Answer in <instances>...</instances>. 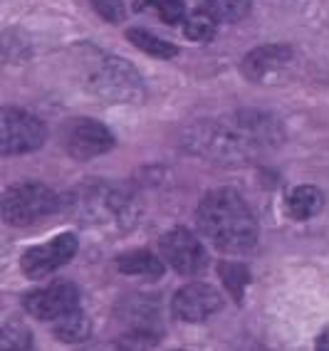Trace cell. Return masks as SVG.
<instances>
[{
  "instance_id": "cell-1",
  "label": "cell",
  "mask_w": 329,
  "mask_h": 351,
  "mask_svg": "<svg viewBox=\"0 0 329 351\" xmlns=\"http://www.w3.org/2000/svg\"><path fill=\"white\" fill-rule=\"evenodd\" d=\"M203 238L223 252H247L258 243V220L238 191L215 189L203 195L196 210Z\"/></svg>"
},
{
  "instance_id": "cell-2",
  "label": "cell",
  "mask_w": 329,
  "mask_h": 351,
  "mask_svg": "<svg viewBox=\"0 0 329 351\" xmlns=\"http://www.w3.org/2000/svg\"><path fill=\"white\" fill-rule=\"evenodd\" d=\"M181 146L191 156L215 166H243L260 154L258 141L235 112L228 119H201L181 132Z\"/></svg>"
},
{
  "instance_id": "cell-3",
  "label": "cell",
  "mask_w": 329,
  "mask_h": 351,
  "mask_svg": "<svg viewBox=\"0 0 329 351\" xmlns=\"http://www.w3.org/2000/svg\"><path fill=\"white\" fill-rule=\"evenodd\" d=\"M80 80L89 95L104 101L136 104V101H144L146 97L144 80L134 69V64L101 50H95L89 57H84Z\"/></svg>"
},
{
  "instance_id": "cell-4",
  "label": "cell",
  "mask_w": 329,
  "mask_h": 351,
  "mask_svg": "<svg viewBox=\"0 0 329 351\" xmlns=\"http://www.w3.org/2000/svg\"><path fill=\"white\" fill-rule=\"evenodd\" d=\"M129 208V193L107 181H87L70 193V210L84 223H117Z\"/></svg>"
},
{
  "instance_id": "cell-5",
  "label": "cell",
  "mask_w": 329,
  "mask_h": 351,
  "mask_svg": "<svg viewBox=\"0 0 329 351\" xmlns=\"http://www.w3.org/2000/svg\"><path fill=\"white\" fill-rule=\"evenodd\" d=\"M62 201L60 195L42 183H18L3 193V218L10 226L25 228L58 213Z\"/></svg>"
},
{
  "instance_id": "cell-6",
  "label": "cell",
  "mask_w": 329,
  "mask_h": 351,
  "mask_svg": "<svg viewBox=\"0 0 329 351\" xmlns=\"http://www.w3.org/2000/svg\"><path fill=\"white\" fill-rule=\"evenodd\" d=\"M47 138V126L25 109L5 107L0 112V151L5 156L38 151Z\"/></svg>"
},
{
  "instance_id": "cell-7",
  "label": "cell",
  "mask_w": 329,
  "mask_h": 351,
  "mask_svg": "<svg viewBox=\"0 0 329 351\" xmlns=\"http://www.w3.org/2000/svg\"><path fill=\"white\" fill-rule=\"evenodd\" d=\"M60 138H62L64 151L77 161H89V158L101 156V154L114 149L117 144L114 134L109 132L107 126L95 119H87V117L64 121Z\"/></svg>"
},
{
  "instance_id": "cell-8",
  "label": "cell",
  "mask_w": 329,
  "mask_h": 351,
  "mask_svg": "<svg viewBox=\"0 0 329 351\" xmlns=\"http://www.w3.org/2000/svg\"><path fill=\"white\" fill-rule=\"evenodd\" d=\"M117 317L134 344H154L161 337V312L154 297L134 295L117 304Z\"/></svg>"
},
{
  "instance_id": "cell-9",
  "label": "cell",
  "mask_w": 329,
  "mask_h": 351,
  "mask_svg": "<svg viewBox=\"0 0 329 351\" xmlns=\"http://www.w3.org/2000/svg\"><path fill=\"white\" fill-rule=\"evenodd\" d=\"M158 252L181 275H198L208 265V252L201 245V240L186 228H173L158 240Z\"/></svg>"
},
{
  "instance_id": "cell-10",
  "label": "cell",
  "mask_w": 329,
  "mask_h": 351,
  "mask_svg": "<svg viewBox=\"0 0 329 351\" xmlns=\"http://www.w3.org/2000/svg\"><path fill=\"white\" fill-rule=\"evenodd\" d=\"M23 304H25V309L35 319L58 322L80 309V304H82V292L72 282H52L50 287L35 289V292L25 295Z\"/></svg>"
},
{
  "instance_id": "cell-11",
  "label": "cell",
  "mask_w": 329,
  "mask_h": 351,
  "mask_svg": "<svg viewBox=\"0 0 329 351\" xmlns=\"http://www.w3.org/2000/svg\"><path fill=\"white\" fill-rule=\"evenodd\" d=\"M77 252V238L72 232H62L58 238L47 240L45 245H35V247H27L23 260H20V267L27 277L38 280L55 272L58 267L67 265L75 257Z\"/></svg>"
},
{
  "instance_id": "cell-12",
  "label": "cell",
  "mask_w": 329,
  "mask_h": 351,
  "mask_svg": "<svg viewBox=\"0 0 329 351\" xmlns=\"http://www.w3.org/2000/svg\"><path fill=\"white\" fill-rule=\"evenodd\" d=\"M173 314L178 319L191 322V324H198V322H206L210 317L223 309V297L215 287L206 282H196V285H186L173 295Z\"/></svg>"
},
{
  "instance_id": "cell-13",
  "label": "cell",
  "mask_w": 329,
  "mask_h": 351,
  "mask_svg": "<svg viewBox=\"0 0 329 351\" xmlns=\"http://www.w3.org/2000/svg\"><path fill=\"white\" fill-rule=\"evenodd\" d=\"M292 50L290 47H278V45H267V47H258V50L247 52L243 60V72L247 80L263 82L267 75L278 72L285 62H290Z\"/></svg>"
},
{
  "instance_id": "cell-14",
  "label": "cell",
  "mask_w": 329,
  "mask_h": 351,
  "mask_svg": "<svg viewBox=\"0 0 329 351\" xmlns=\"http://www.w3.org/2000/svg\"><path fill=\"white\" fill-rule=\"evenodd\" d=\"M117 270L121 275L144 277V280H158L164 275V260L154 255L151 250H132L117 257Z\"/></svg>"
},
{
  "instance_id": "cell-15",
  "label": "cell",
  "mask_w": 329,
  "mask_h": 351,
  "mask_svg": "<svg viewBox=\"0 0 329 351\" xmlns=\"http://www.w3.org/2000/svg\"><path fill=\"white\" fill-rule=\"evenodd\" d=\"M324 206V195L317 186H295L285 195V210L292 220L315 218Z\"/></svg>"
},
{
  "instance_id": "cell-16",
  "label": "cell",
  "mask_w": 329,
  "mask_h": 351,
  "mask_svg": "<svg viewBox=\"0 0 329 351\" xmlns=\"http://www.w3.org/2000/svg\"><path fill=\"white\" fill-rule=\"evenodd\" d=\"M253 8V0H201V13L215 23H238Z\"/></svg>"
},
{
  "instance_id": "cell-17",
  "label": "cell",
  "mask_w": 329,
  "mask_h": 351,
  "mask_svg": "<svg viewBox=\"0 0 329 351\" xmlns=\"http://www.w3.org/2000/svg\"><path fill=\"white\" fill-rule=\"evenodd\" d=\"M127 38L134 47H139L141 52H146V55H151V57L171 60V57L178 55L176 45L169 43V40H164V38H158V35H154V32L144 30V27H132V30L127 32Z\"/></svg>"
},
{
  "instance_id": "cell-18",
  "label": "cell",
  "mask_w": 329,
  "mask_h": 351,
  "mask_svg": "<svg viewBox=\"0 0 329 351\" xmlns=\"http://www.w3.org/2000/svg\"><path fill=\"white\" fill-rule=\"evenodd\" d=\"M52 334L60 339V341H67V344H80L84 339H89L92 334V324H89L87 314L82 309H77V312L67 314L62 319L55 322V329Z\"/></svg>"
},
{
  "instance_id": "cell-19",
  "label": "cell",
  "mask_w": 329,
  "mask_h": 351,
  "mask_svg": "<svg viewBox=\"0 0 329 351\" xmlns=\"http://www.w3.org/2000/svg\"><path fill=\"white\" fill-rule=\"evenodd\" d=\"M0 349L3 351H32V334L23 322L10 319L0 332Z\"/></svg>"
},
{
  "instance_id": "cell-20",
  "label": "cell",
  "mask_w": 329,
  "mask_h": 351,
  "mask_svg": "<svg viewBox=\"0 0 329 351\" xmlns=\"http://www.w3.org/2000/svg\"><path fill=\"white\" fill-rule=\"evenodd\" d=\"M136 8H149L169 25H178V23L184 25V20L188 18L184 0H139Z\"/></svg>"
},
{
  "instance_id": "cell-21",
  "label": "cell",
  "mask_w": 329,
  "mask_h": 351,
  "mask_svg": "<svg viewBox=\"0 0 329 351\" xmlns=\"http://www.w3.org/2000/svg\"><path fill=\"white\" fill-rule=\"evenodd\" d=\"M184 32L193 43H208L215 35V20H210L206 13H191L184 20Z\"/></svg>"
},
{
  "instance_id": "cell-22",
  "label": "cell",
  "mask_w": 329,
  "mask_h": 351,
  "mask_svg": "<svg viewBox=\"0 0 329 351\" xmlns=\"http://www.w3.org/2000/svg\"><path fill=\"white\" fill-rule=\"evenodd\" d=\"M221 277H223V282H226V287L230 289V295L235 297V300H241L243 297V289H245L247 285V272L243 265H221Z\"/></svg>"
},
{
  "instance_id": "cell-23",
  "label": "cell",
  "mask_w": 329,
  "mask_h": 351,
  "mask_svg": "<svg viewBox=\"0 0 329 351\" xmlns=\"http://www.w3.org/2000/svg\"><path fill=\"white\" fill-rule=\"evenodd\" d=\"M97 15L107 20V23H121L124 20V3L121 0H89Z\"/></svg>"
},
{
  "instance_id": "cell-24",
  "label": "cell",
  "mask_w": 329,
  "mask_h": 351,
  "mask_svg": "<svg viewBox=\"0 0 329 351\" xmlns=\"http://www.w3.org/2000/svg\"><path fill=\"white\" fill-rule=\"evenodd\" d=\"M315 351H329V329H324V332L319 334V339H317V344H315Z\"/></svg>"
},
{
  "instance_id": "cell-25",
  "label": "cell",
  "mask_w": 329,
  "mask_h": 351,
  "mask_svg": "<svg viewBox=\"0 0 329 351\" xmlns=\"http://www.w3.org/2000/svg\"><path fill=\"white\" fill-rule=\"evenodd\" d=\"M80 351H121V349H114V346H92V349H80Z\"/></svg>"
}]
</instances>
